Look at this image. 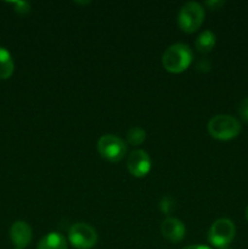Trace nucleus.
<instances>
[{
    "mask_svg": "<svg viewBox=\"0 0 248 249\" xmlns=\"http://www.w3.org/2000/svg\"><path fill=\"white\" fill-rule=\"evenodd\" d=\"M194 53L186 44L177 43L168 46L162 56V65L168 72L181 73L191 65Z\"/></svg>",
    "mask_w": 248,
    "mask_h": 249,
    "instance_id": "1",
    "label": "nucleus"
},
{
    "mask_svg": "<svg viewBox=\"0 0 248 249\" xmlns=\"http://www.w3.org/2000/svg\"><path fill=\"white\" fill-rule=\"evenodd\" d=\"M207 129L212 138L228 141L235 139L241 133V123L230 114H216L209 119Z\"/></svg>",
    "mask_w": 248,
    "mask_h": 249,
    "instance_id": "2",
    "label": "nucleus"
},
{
    "mask_svg": "<svg viewBox=\"0 0 248 249\" xmlns=\"http://www.w3.org/2000/svg\"><path fill=\"white\" fill-rule=\"evenodd\" d=\"M204 19V9L199 2L189 1L182 5L177 14V24L186 33H194L202 26Z\"/></svg>",
    "mask_w": 248,
    "mask_h": 249,
    "instance_id": "3",
    "label": "nucleus"
},
{
    "mask_svg": "<svg viewBox=\"0 0 248 249\" xmlns=\"http://www.w3.org/2000/svg\"><path fill=\"white\" fill-rule=\"evenodd\" d=\"M100 156L112 163L119 162L126 155V143L123 139L113 134H105L97 141Z\"/></svg>",
    "mask_w": 248,
    "mask_h": 249,
    "instance_id": "4",
    "label": "nucleus"
},
{
    "mask_svg": "<svg viewBox=\"0 0 248 249\" xmlns=\"http://www.w3.org/2000/svg\"><path fill=\"white\" fill-rule=\"evenodd\" d=\"M236 228L230 219L220 218L214 221L208 231V241L216 248H226L235 237Z\"/></svg>",
    "mask_w": 248,
    "mask_h": 249,
    "instance_id": "5",
    "label": "nucleus"
},
{
    "mask_svg": "<svg viewBox=\"0 0 248 249\" xmlns=\"http://www.w3.org/2000/svg\"><path fill=\"white\" fill-rule=\"evenodd\" d=\"M97 232L87 223H75L68 230V241L77 249H91L97 243Z\"/></svg>",
    "mask_w": 248,
    "mask_h": 249,
    "instance_id": "6",
    "label": "nucleus"
},
{
    "mask_svg": "<svg viewBox=\"0 0 248 249\" xmlns=\"http://www.w3.org/2000/svg\"><path fill=\"white\" fill-rule=\"evenodd\" d=\"M126 168L135 178H143L151 170V158L143 150H135L128 156Z\"/></svg>",
    "mask_w": 248,
    "mask_h": 249,
    "instance_id": "7",
    "label": "nucleus"
},
{
    "mask_svg": "<svg viewBox=\"0 0 248 249\" xmlns=\"http://www.w3.org/2000/svg\"><path fill=\"white\" fill-rule=\"evenodd\" d=\"M160 233L169 242L177 243L184 240L186 228L179 219L174 218V216H168L160 223Z\"/></svg>",
    "mask_w": 248,
    "mask_h": 249,
    "instance_id": "8",
    "label": "nucleus"
},
{
    "mask_svg": "<svg viewBox=\"0 0 248 249\" xmlns=\"http://www.w3.org/2000/svg\"><path fill=\"white\" fill-rule=\"evenodd\" d=\"M32 237H33V231L28 223L23 220H17L12 224L10 229V238L15 247L24 249L27 246H29Z\"/></svg>",
    "mask_w": 248,
    "mask_h": 249,
    "instance_id": "9",
    "label": "nucleus"
},
{
    "mask_svg": "<svg viewBox=\"0 0 248 249\" xmlns=\"http://www.w3.org/2000/svg\"><path fill=\"white\" fill-rule=\"evenodd\" d=\"M36 249H68L65 236L58 232H49L38 242Z\"/></svg>",
    "mask_w": 248,
    "mask_h": 249,
    "instance_id": "10",
    "label": "nucleus"
},
{
    "mask_svg": "<svg viewBox=\"0 0 248 249\" xmlns=\"http://www.w3.org/2000/svg\"><path fill=\"white\" fill-rule=\"evenodd\" d=\"M15 63L12 56L5 48L0 46V79H7L12 75Z\"/></svg>",
    "mask_w": 248,
    "mask_h": 249,
    "instance_id": "11",
    "label": "nucleus"
},
{
    "mask_svg": "<svg viewBox=\"0 0 248 249\" xmlns=\"http://www.w3.org/2000/svg\"><path fill=\"white\" fill-rule=\"evenodd\" d=\"M216 43V36L215 34L212 31L207 29V31H203L196 38V41H195V46H196L197 50L199 53H209L212 49L214 48Z\"/></svg>",
    "mask_w": 248,
    "mask_h": 249,
    "instance_id": "12",
    "label": "nucleus"
},
{
    "mask_svg": "<svg viewBox=\"0 0 248 249\" xmlns=\"http://www.w3.org/2000/svg\"><path fill=\"white\" fill-rule=\"evenodd\" d=\"M126 140L130 145L139 146L146 140V131L141 126H133L126 134Z\"/></svg>",
    "mask_w": 248,
    "mask_h": 249,
    "instance_id": "13",
    "label": "nucleus"
},
{
    "mask_svg": "<svg viewBox=\"0 0 248 249\" xmlns=\"http://www.w3.org/2000/svg\"><path fill=\"white\" fill-rule=\"evenodd\" d=\"M158 207H159V211L162 213H164L165 215H169V214H172L175 211L177 202H175V199L173 197L164 196L163 198H160Z\"/></svg>",
    "mask_w": 248,
    "mask_h": 249,
    "instance_id": "14",
    "label": "nucleus"
},
{
    "mask_svg": "<svg viewBox=\"0 0 248 249\" xmlns=\"http://www.w3.org/2000/svg\"><path fill=\"white\" fill-rule=\"evenodd\" d=\"M12 5L15 6L16 12H18L19 15H27L31 11V4L27 1H14Z\"/></svg>",
    "mask_w": 248,
    "mask_h": 249,
    "instance_id": "15",
    "label": "nucleus"
},
{
    "mask_svg": "<svg viewBox=\"0 0 248 249\" xmlns=\"http://www.w3.org/2000/svg\"><path fill=\"white\" fill-rule=\"evenodd\" d=\"M238 114L242 118V121L248 123V96L241 101L240 107H238Z\"/></svg>",
    "mask_w": 248,
    "mask_h": 249,
    "instance_id": "16",
    "label": "nucleus"
},
{
    "mask_svg": "<svg viewBox=\"0 0 248 249\" xmlns=\"http://www.w3.org/2000/svg\"><path fill=\"white\" fill-rule=\"evenodd\" d=\"M206 5L207 6L212 7V10H216L218 7L223 6L224 1H220V0H212V1H207Z\"/></svg>",
    "mask_w": 248,
    "mask_h": 249,
    "instance_id": "17",
    "label": "nucleus"
},
{
    "mask_svg": "<svg viewBox=\"0 0 248 249\" xmlns=\"http://www.w3.org/2000/svg\"><path fill=\"white\" fill-rule=\"evenodd\" d=\"M184 249H212L207 246H201V245H194V246H189V247L184 248Z\"/></svg>",
    "mask_w": 248,
    "mask_h": 249,
    "instance_id": "18",
    "label": "nucleus"
},
{
    "mask_svg": "<svg viewBox=\"0 0 248 249\" xmlns=\"http://www.w3.org/2000/svg\"><path fill=\"white\" fill-rule=\"evenodd\" d=\"M246 218H247V220H248V206H247V208H246Z\"/></svg>",
    "mask_w": 248,
    "mask_h": 249,
    "instance_id": "19",
    "label": "nucleus"
},
{
    "mask_svg": "<svg viewBox=\"0 0 248 249\" xmlns=\"http://www.w3.org/2000/svg\"><path fill=\"white\" fill-rule=\"evenodd\" d=\"M14 249H22V248H17V247H15Z\"/></svg>",
    "mask_w": 248,
    "mask_h": 249,
    "instance_id": "20",
    "label": "nucleus"
}]
</instances>
